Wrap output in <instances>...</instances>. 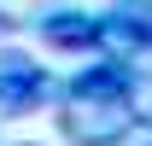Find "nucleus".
Segmentation results:
<instances>
[{
	"mask_svg": "<svg viewBox=\"0 0 152 146\" xmlns=\"http://www.w3.org/2000/svg\"><path fill=\"white\" fill-rule=\"evenodd\" d=\"M53 128L64 146H129L134 134L117 93H76V88L53 93Z\"/></svg>",
	"mask_w": 152,
	"mask_h": 146,
	"instance_id": "nucleus-1",
	"label": "nucleus"
},
{
	"mask_svg": "<svg viewBox=\"0 0 152 146\" xmlns=\"http://www.w3.org/2000/svg\"><path fill=\"white\" fill-rule=\"evenodd\" d=\"M58 82L47 76V64H35L29 53H0V117H29V111L53 105Z\"/></svg>",
	"mask_w": 152,
	"mask_h": 146,
	"instance_id": "nucleus-2",
	"label": "nucleus"
},
{
	"mask_svg": "<svg viewBox=\"0 0 152 146\" xmlns=\"http://www.w3.org/2000/svg\"><path fill=\"white\" fill-rule=\"evenodd\" d=\"M35 35L53 53H99V12L94 6H47L35 18Z\"/></svg>",
	"mask_w": 152,
	"mask_h": 146,
	"instance_id": "nucleus-3",
	"label": "nucleus"
},
{
	"mask_svg": "<svg viewBox=\"0 0 152 146\" xmlns=\"http://www.w3.org/2000/svg\"><path fill=\"white\" fill-rule=\"evenodd\" d=\"M123 111H129V128H146V134H152V70L129 64V82H123Z\"/></svg>",
	"mask_w": 152,
	"mask_h": 146,
	"instance_id": "nucleus-4",
	"label": "nucleus"
},
{
	"mask_svg": "<svg viewBox=\"0 0 152 146\" xmlns=\"http://www.w3.org/2000/svg\"><path fill=\"white\" fill-rule=\"evenodd\" d=\"M18 29H23V18H12V12L0 6V41H12V35H18Z\"/></svg>",
	"mask_w": 152,
	"mask_h": 146,
	"instance_id": "nucleus-5",
	"label": "nucleus"
},
{
	"mask_svg": "<svg viewBox=\"0 0 152 146\" xmlns=\"http://www.w3.org/2000/svg\"><path fill=\"white\" fill-rule=\"evenodd\" d=\"M140 146H152V134H146V140H140Z\"/></svg>",
	"mask_w": 152,
	"mask_h": 146,
	"instance_id": "nucleus-6",
	"label": "nucleus"
},
{
	"mask_svg": "<svg viewBox=\"0 0 152 146\" xmlns=\"http://www.w3.org/2000/svg\"><path fill=\"white\" fill-rule=\"evenodd\" d=\"M23 146H29V140H23Z\"/></svg>",
	"mask_w": 152,
	"mask_h": 146,
	"instance_id": "nucleus-7",
	"label": "nucleus"
}]
</instances>
